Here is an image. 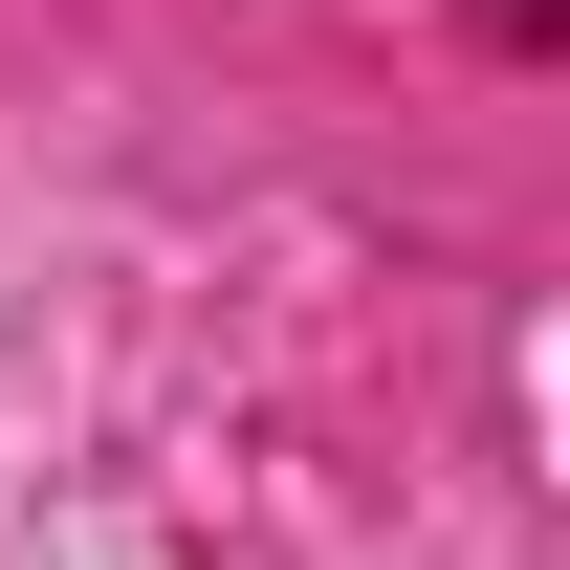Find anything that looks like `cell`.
Returning a JSON list of instances; mask_svg holds the SVG:
<instances>
[{
  "label": "cell",
  "mask_w": 570,
  "mask_h": 570,
  "mask_svg": "<svg viewBox=\"0 0 570 570\" xmlns=\"http://www.w3.org/2000/svg\"><path fill=\"white\" fill-rule=\"evenodd\" d=\"M483 22H504V45H549V0H483Z\"/></svg>",
  "instance_id": "1"
}]
</instances>
